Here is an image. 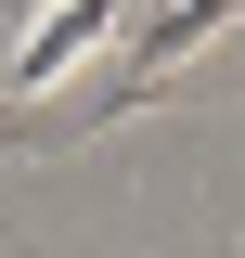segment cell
<instances>
[{"mask_svg":"<svg viewBox=\"0 0 245 258\" xmlns=\"http://www.w3.org/2000/svg\"><path fill=\"white\" fill-rule=\"evenodd\" d=\"M116 26H129V0H52V13H39V26L13 39V52H0V91H13V103L65 91V78H78V64H91Z\"/></svg>","mask_w":245,"mask_h":258,"instance_id":"1","label":"cell"}]
</instances>
